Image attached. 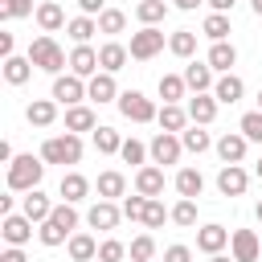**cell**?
<instances>
[{"mask_svg":"<svg viewBox=\"0 0 262 262\" xmlns=\"http://www.w3.org/2000/svg\"><path fill=\"white\" fill-rule=\"evenodd\" d=\"M172 221H176V225H184V229H188V225H196V201H192V196H180V201L172 205Z\"/></svg>","mask_w":262,"mask_h":262,"instance_id":"60d3db41","label":"cell"},{"mask_svg":"<svg viewBox=\"0 0 262 262\" xmlns=\"http://www.w3.org/2000/svg\"><path fill=\"white\" fill-rule=\"evenodd\" d=\"M196 4H205V0H176V8H180V12H192Z\"/></svg>","mask_w":262,"mask_h":262,"instance_id":"11a10c76","label":"cell"},{"mask_svg":"<svg viewBox=\"0 0 262 262\" xmlns=\"http://www.w3.org/2000/svg\"><path fill=\"white\" fill-rule=\"evenodd\" d=\"M217 106H221V102H217L213 94H192V98H188V119L201 123V127H209V123L217 119Z\"/></svg>","mask_w":262,"mask_h":262,"instance_id":"d6986e66","label":"cell"},{"mask_svg":"<svg viewBox=\"0 0 262 262\" xmlns=\"http://www.w3.org/2000/svg\"><path fill=\"white\" fill-rule=\"evenodd\" d=\"M57 192H61L70 205H78V201H86V192H90V180H86L82 172H66V176H61V184H57Z\"/></svg>","mask_w":262,"mask_h":262,"instance_id":"cb8c5ba5","label":"cell"},{"mask_svg":"<svg viewBox=\"0 0 262 262\" xmlns=\"http://www.w3.org/2000/svg\"><path fill=\"white\" fill-rule=\"evenodd\" d=\"M258 176H262V160H258Z\"/></svg>","mask_w":262,"mask_h":262,"instance_id":"94428289","label":"cell"},{"mask_svg":"<svg viewBox=\"0 0 262 262\" xmlns=\"http://www.w3.org/2000/svg\"><path fill=\"white\" fill-rule=\"evenodd\" d=\"M12 49H16V37H12V33H0V53L12 57Z\"/></svg>","mask_w":262,"mask_h":262,"instance_id":"f5cc1de1","label":"cell"},{"mask_svg":"<svg viewBox=\"0 0 262 262\" xmlns=\"http://www.w3.org/2000/svg\"><path fill=\"white\" fill-rule=\"evenodd\" d=\"M168 217H172V209H164V201L151 196V201H147V213H143V225H147V229H160Z\"/></svg>","mask_w":262,"mask_h":262,"instance_id":"7bdbcfd3","label":"cell"},{"mask_svg":"<svg viewBox=\"0 0 262 262\" xmlns=\"http://www.w3.org/2000/svg\"><path fill=\"white\" fill-rule=\"evenodd\" d=\"M147 151H151V164H160V168H164V164H180L184 143H180V135H176V131H160V135L151 139V147H147Z\"/></svg>","mask_w":262,"mask_h":262,"instance_id":"8992f818","label":"cell"},{"mask_svg":"<svg viewBox=\"0 0 262 262\" xmlns=\"http://www.w3.org/2000/svg\"><path fill=\"white\" fill-rule=\"evenodd\" d=\"M168 49H172L176 57H192V53H196V33H192V29H176V33L168 37Z\"/></svg>","mask_w":262,"mask_h":262,"instance_id":"836d02e7","label":"cell"},{"mask_svg":"<svg viewBox=\"0 0 262 262\" xmlns=\"http://www.w3.org/2000/svg\"><path fill=\"white\" fill-rule=\"evenodd\" d=\"M119 156H123V164H143L151 151L139 143V139H123V147H119Z\"/></svg>","mask_w":262,"mask_h":262,"instance_id":"f6af8a7d","label":"cell"},{"mask_svg":"<svg viewBox=\"0 0 262 262\" xmlns=\"http://www.w3.org/2000/svg\"><path fill=\"white\" fill-rule=\"evenodd\" d=\"M242 94H246V82H242L237 74H221V78H217V86H213V98H217V102H225V106H233Z\"/></svg>","mask_w":262,"mask_h":262,"instance_id":"603a6c76","label":"cell"},{"mask_svg":"<svg viewBox=\"0 0 262 262\" xmlns=\"http://www.w3.org/2000/svg\"><path fill=\"white\" fill-rule=\"evenodd\" d=\"M119 217H123V209H119L115 201H102V196H98V205H90V213H86L90 229H102V233H111V229L119 225Z\"/></svg>","mask_w":262,"mask_h":262,"instance_id":"30bf717a","label":"cell"},{"mask_svg":"<svg viewBox=\"0 0 262 262\" xmlns=\"http://www.w3.org/2000/svg\"><path fill=\"white\" fill-rule=\"evenodd\" d=\"M41 160H45V164H78V160H82V139H78L74 131L49 135V139L41 143Z\"/></svg>","mask_w":262,"mask_h":262,"instance_id":"3957f363","label":"cell"},{"mask_svg":"<svg viewBox=\"0 0 262 262\" xmlns=\"http://www.w3.org/2000/svg\"><path fill=\"white\" fill-rule=\"evenodd\" d=\"M229 250H233V258H237V262H258V258H262V242H258V233H254V229H233Z\"/></svg>","mask_w":262,"mask_h":262,"instance_id":"ba28073f","label":"cell"},{"mask_svg":"<svg viewBox=\"0 0 262 262\" xmlns=\"http://www.w3.org/2000/svg\"><path fill=\"white\" fill-rule=\"evenodd\" d=\"M213 70H221V74H229V66H237V49L229 45V41H213V49H209V57H205Z\"/></svg>","mask_w":262,"mask_h":262,"instance_id":"484cf974","label":"cell"},{"mask_svg":"<svg viewBox=\"0 0 262 262\" xmlns=\"http://www.w3.org/2000/svg\"><path fill=\"white\" fill-rule=\"evenodd\" d=\"M254 217H258V221H262V201H258V209H254Z\"/></svg>","mask_w":262,"mask_h":262,"instance_id":"680465c9","label":"cell"},{"mask_svg":"<svg viewBox=\"0 0 262 262\" xmlns=\"http://www.w3.org/2000/svg\"><path fill=\"white\" fill-rule=\"evenodd\" d=\"M94 147H98L102 156H115V151L123 147V135H119L115 127H98V131H94Z\"/></svg>","mask_w":262,"mask_h":262,"instance_id":"f35d334b","label":"cell"},{"mask_svg":"<svg viewBox=\"0 0 262 262\" xmlns=\"http://www.w3.org/2000/svg\"><path fill=\"white\" fill-rule=\"evenodd\" d=\"M246 184H250V176H246L242 164H225V168L217 172V192H221V196H242Z\"/></svg>","mask_w":262,"mask_h":262,"instance_id":"9c48e42d","label":"cell"},{"mask_svg":"<svg viewBox=\"0 0 262 262\" xmlns=\"http://www.w3.org/2000/svg\"><path fill=\"white\" fill-rule=\"evenodd\" d=\"M123 192H127V176H123V172L111 168V172L98 176V196H102V201H115V196H123Z\"/></svg>","mask_w":262,"mask_h":262,"instance_id":"d6a6232c","label":"cell"},{"mask_svg":"<svg viewBox=\"0 0 262 262\" xmlns=\"http://www.w3.org/2000/svg\"><path fill=\"white\" fill-rule=\"evenodd\" d=\"M102 66H98V49H90V45H74V53H70V74H78V78H94Z\"/></svg>","mask_w":262,"mask_h":262,"instance_id":"5bb4252c","label":"cell"},{"mask_svg":"<svg viewBox=\"0 0 262 262\" xmlns=\"http://www.w3.org/2000/svg\"><path fill=\"white\" fill-rule=\"evenodd\" d=\"M201 188H205V176H201L196 168H180V172H176V192H180V196H192V201H196Z\"/></svg>","mask_w":262,"mask_h":262,"instance_id":"1f68e13d","label":"cell"},{"mask_svg":"<svg viewBox=\"0 0 262 262\" xmlns=\"http://www.w3.org/2000/svg\"><path fill=\"white\" fill-rule=\"evenodd\" d=\"M127 258V246L119 242V237H106L102 246H98V262H123Z\"/></svg>","mask_w":262,"mask_h":262,"instance_id":"7dc6e473","label":"cell"},{"mask_svg":"<svg viewBox=\"0 0 262 262\" xmlns=\"http://www.w3.org/2000/svg\"><path fill=\"white\" fill-rule=\"evenodd\" d=\"M78 8H82L86 16H94V12H102V8H106V0H78Z\"/></svg>","mask_w":262,"mask_h":262,"instance_id":"816d5d0a","label":"cell"},{"mask_svg":"<svg viewBox=\"0 0 262 262\" xmlns=\"http://www.w3.org/2000/svg\"><path fill=\"white\" fill-rule=\"evenodd\" d=\"M246 143H250V139H246L242 131H225V135L217 139V156H221L225 164H242V160H246Z\"/></svg>","mask_w":262,"mask_h":262,"instance_id":"ac0fdd59","label":"cell"},{"mask_svg":"<svg viewBox=\"0 0 262 262\" xmlns=\"http://www.w3.org/2000/svg\"><path fill=\"white\" fill-rule=\"evenodd\" d=\"M37 25H41V33H57L70 20H66V8L57 0H45V4H37Z\"/></svg>","mask_w":262,"mask_h":262,"instance_id":"44dd1931","label":"cell"},{"mask_svg":"<svg viewBox=\"0 0 262 262\" xmlns=\"http://www.w3.org/2000/svg\"><path fill=\"white\" fill-rule=\"evenodd\" d=\"M49 98H57V102H66V106H78V102L86 98V82H82L78 74H57Z\"/></svg>","mask_w":262,"mask_h":262,"instance_id":"52a82bcc","label":"cell"},{"mask_svg":"<svg viewBox=\"0 0 262 262\" xmlns=\"http://www.w3.org/2000/svg\"><path fill=\"white\" fill-rule=\"evenodd\" d=\"M127 254H131V262H151V258H156V237H151V233H139V237L127 246Z\"/></svg>","mask_w":262,"mask_h":262,"instance_id":"ab89813d","label":"cell"},{"mask_svg":"<svg viewBox=\"0 0 262 262\" xmlns=\"http://www.w3.org/2000/svg\"><path fill=\"white\" fill-rule=\"evenodd\" d=\"M184 82H188V90L192 94H205V90H213L217 82H213V66L209 61H188L184 66Z\"/></svg>","mask_w":262,"mask_h":262,"instance_id":"e0dca14e","label":"cell"},{"mask_svg":"<svg viewBox=\"0 0 262 262\" xmlns=\"http://www.w3.org/2000/svg\"><path fill=\"white\" fill-rule=\"evenodd\" d=\"M127 57H131V49L119 45V41H106V45L98 49V66H102L106 74H119V70L127 66Z\"/></svg>","mask_w":262,"mask_h":262,"instance_id":"7402d4cb","label":"cell"},{"mask_svg":"<svg viewBox=\"0 0 262 262\" xmlns=\"http://www.w3.org/2000/svg\"><path fill=\"white\" fill-rule=\"evenodd\" d=\"M127 49H131L135 61H151V57L164 49V33H160L156 25H143L139 33H131V45H127Z\"/></svg>","mask_w":262,"mask_h":262,"instance_id":"5b68a950","label":"cell"},{"mask_svg":"<svg viewBox=\"0 0 262 262\" xmlns=\"http://www.w3.org/2000/svg\"><path fill=\"white\" fill-rule=\"evenodd\" d=\"M94 127H98V119H94V111H90V106H82V102H78V106H70V111H66V131H74V135H78V131H94Z\"/></svg>","mask_w":262,"mask_h":262,"instance_id":"83f0119b","label":"cell"},{"mask_svg":"<svg viewBox=\"0 0 262 262\" xmlns=\"http://www.w3.org/2000/svg\"><path fill=\"white\" fill-rule=\"evenodd\" d=\"M201 29H205L209 41H225V37H229V16H225V12H209Z\"/></svg>","mask_w":262,"mask_h":262,"instance_id":"74e56055","label":"cell"},{"mask_svg":"<svg viewBox=\"0 0 262 262\" xmlns=\"http://www.w3.org/2000/svg\"><path fill=\"white\" fill-rule=\"evenodd\" d=\"M123 29H127V12H119V8H102V12H98V33L115 37V33H123Z\"/></svg>","mask_w":262,"mask_h":262,"instance_id":"d590c367","label":"cell"},{"mask_svg":"<svg viewBox=\"0 0 262 262\" xmlns=\"http://www.w3.org/2000/svg\"><path fill=\"white\" fill-rule=\"evenodd\" d=\"M147 201H151V196H143V192L127 196V201H123V217H127V221H143V213H147Z\"/></svg>","mask_w":262,"mask_h":262,"instance_id":"bcb514c9","label":"cell"},{"mask_svg":"<svg viewBox=\"0 0 262 262\" xmlns=\"http://www.w3.org/2000/svg\"><path fill=\"white\" fill-rule=\"evenodd\" d=\"M20 213H25V217H29L33 225H41V221H45V217L53 213V201H49V196H45L41 188H29V192L20 196Z\"/></svg>","mask_w":262,"mask_h":262,"instance_id":"7c38bea8","label":"cell"},{"mask_svg":"<svg viewBox=\"0 0 262 262\" xmlns=\"http://www.w3.org/2000/svg\"><path fill=\"white\" fill-rule=\"evenodd\" d=\"M119 111H123V119H131V123H151L160 111H156V102L147 98V94H139V90H123L119 94Z\"/></svg>","mask_w":262,"mask_h":262,"instance_id":"277c9868","label":"cell"},{"mask_svg":"<svg viewBox=\"0 0 262 262\" xmlns=\"http://www.w3.org/2000/svg\"><path fill=\"white\" fill-rule=\"evenodd\" d=\"M258 111H262V90H258Z\"/></svg>","mask_w":262,"mask_h":262,"instance_id":"91938a15","label":"cell"},{"mask_svg":"<svg viewBox=\"0 0 262 262\" xmlns=\"http://www.w3.org/2000/svg\"><path fill=\"white\" fill-rule=\"evenodd\" d=\"M8 8H12V16H29L33 12V0H8Z\"/></svg>","mask_w":262,"mask_h":262,"instance_id":"681fc988","label":"cell"},{"mask_svg":"<svg viewBox=\"0 0 262 262\" xmlns=\"http://www.w3.org/2000/svg\"><path fill=\"white\" fill-rule=\"evenodd\" d=\"M135 16H139L143 25H160V20L168 16V4H164V0H139V4H135Z\"/></svg>","mask_w":262,"mask_h":262,"instance_id":"8d00e7d4","label":"cell"},{"mask_svg":"<svg viewBox=\"0 0 262 262\" xmlns=\"http://www.w3.org/2000/svg\"><path fill=\"white\" fill-rule=\"evenodd\" d=\"M37 237H41V246H61V242H70L74 233H66V229H61V225H57V221L49 217V221H41V229H37Z\"/></svg>","mask_w":262,"mask_h":262,"instance_id":"b9f144b4","label":"cell"},{"mask_svg":"<svg viewBox=\"0 0 262 262\" xmlns=\"http://www.w3.org/2000/svg\"><path fill=\"white\" fill-rule=\"evenodd\" d=\"M0 233H4L8 246H25V242L33 237V221H29L25 213H8V217L0 221Z\"/></svg>","mask_w":262,"mask_h":262,"instance_id":"4fadbf2b","label":"cell"},{"mask_svg":"<svg viewBox=\"0 0 262 262\" xmlns=\"http://www.w3.org/2000/svg\"><path fill=\"white\" fill-rule=\"evenodd\" d=\"M229 237H233V233H229L225 225H217V221H213V225H201V229H196V250H201V254H221V250L229 246Z\"/></svg>","mask_w":262,"mask_h":262,"instance_id":"8fae6325","label":"cell"},{"mask_svg":"<svg viewBox=\"0 0 262 262\" xmlns=\"http://www.w3.org/2000/svg\"><path fill=\"white\" fill-rule=\"evenodd\" d=\"M205 4H209L213 12H233V4H237V0H205Z\"/></svg>","mask_w":262,"mask_h":262,"instance_id":"db71d44e","label":"cell"},{"mask_svg":"<svg viewBox=\"0 0 262 262\" xmlns=\"http://www.w3.org/2000/svg\"><path fill=\"white\" fill-rule=\"evenodd\" d=\"M180 143H184V151H192V156H201V151H209V147H213V139H209V131H205L201 123L184 127V131H180Z\"/></svg>","mask_w":262,"mask_h":262,"instance_id":"f546056e","label":"cell"},{"mask_svg":"<svg viewBox=\"0 0 262 262\" xmlns=\"http://www.w3.org/2000/svg\"><path fill=\"white\" fill-rule=\"evenodd\" d=\"M237 131H242L250 143H262V111H250V115H242Z\"/></svg>","mask_w":262,"mask_h":262,"instance_id":"ee69618b","label":"cell"},{"mask_svg":"<svg viewBox=\"0 0 262 262\" xmlns=\"http://www.w3.org/2000/svg\"><path fill=\"white\" fill-rule=\"evenodd\" d=\"M37 70H45V74H61V66H70V57H66V49L49 37V33H41V37H33L29 41V53H25Z\"/></svg>","mask_w":262,"mask_h":262,"instance_id":"6da1fadb","label":"cell"},{"mask_svg":"<svg viewBox=\"0 0 262 262\" xmlns=\"http://www.w3.org/2000/svg\"><path fill=\"white\" fill-rule=\"evenodd\" d=\"M86 98H94V102H119V86H115V74L98 70V74L86 82Z\"/></svg>","mask_w":262,"mask_h":262,"instance_id":"9a60e30c","label":"cell"},{"mask_svg":"<svg viewBox=\"0 0 262 262\" xmlns=\"http://www.w3.org/2000/svg\"><path fill=\"white\" fill-rule=\"evenodd\" d=\"M25 119H29L33 127H53V119H57V98H33V102L25 106Z\"/></svg>","mask_w":262,"mask_h":262,"instance_id":"ffe728a7","label":"cell"},{"mask_svg":"<svg viewBox=\"0 0 262 262\" xmlns=\"http://www.w3.org/2000/svg\"><path fill=\"white\" fill-rule=\"evenodd\" d=\"M66 33H70V41H74V45H86V41H90V37L98 33V20L82 12V16H74V20L66 25Z\"/></svg>","mask_w":262,"mask_h":262,"instance_id":"4dcf8cb0","label":"cell"},{"mask_svg":"<svg viewBox=\"0 0 262 262\" xmlns=\"http://www.w3.org/2000/svg\"><path fill=\"white\" fill-rule=\"evenodd\" d=\"M0 262H29V258H25V250H20V246H8V250L0 254Z\"/></svg>","mask_w":262,"mask_h":262,"instance_id":"f907efd6","label":"cell"},{"mask_svg":"<svg viewBox=\"0 0 262 262\" xmlns=\"http://www.w3.org/2000/svg\"><path fill=\"white\" fill-rule=\"evenodd\" d=\"M41 176H45V160H41V156H16V160L8 164V188H12V192L37 188Z\"/></svg>","mask_w":262,"mask_h":262,"instance_id":"7a4b0ae2","label":"cell"},{"mask_svg":"<svg viewBox=\"0 0 262 262\" xmlns=\"http://www.w3.org/2000/svg\"><path fill=\"white\" fill-rule=\"evenodd\" d=\"M29 74H33V61H29V57H16V53L4 57V82H8V86H25Z\"/></svg>","mask_w":262,"mask_h":262,"instance_id":"4316f807","label":"cell"},{"mask_svg":"<svg viewBox=\"0 0 262 262\" xmlns=\"http://www.w3.org/2000/svg\"><path fill=\"white\" fill-rule=\"evenodd\" d=\"M209 262H237L233 254H209Z\"/></svg>","mask_w":262,"mask_h":262,"instance_id":"9f6ffc18","label":"cell"},{"mask_svg":"<svg viewBox=\"0 0 262 262\" xmlns=\"http://www.w3.org/2000/svg\"><path fill=\"white\" fill-rule=\"evenodd\" d=\"M135 192L160 196V192H164V168H160V164H139V172H135Z\"/></svg>","mask_w":262,"mask_h":262,"instance_id":"2e32d148","label":"cell"},{"mask_svg":"<svg viewBox=\"0 0 262 262\" xmlns=\"http://www.w3.org/2000/svg\"><path fill=\"white\" fill-rule=\"evenodd\" d=\"M66 250H70L74 262H94V258H98V242H94L90 233H74V237L66 242Z\"/></svg>","mask_w":262,"mask_h":262,"instance_id":"d4e9b609","label":"cell"},{"mask_svg":"<svg viewBox=\"0 0 262 262\" xmlns=\"http://www.w3.org/2000/svg\"><path fill=\"white\" fill-rule=\"evenodd\" d=\"M164 262H192V250L188 246H168L164 250Z\"/></svg>","mask_w":262,"mask_h":262,"instance_id":"c3c4849f","label":"cell"},{"mask_svg":"<svg viewBox=\"0 0 262 262\" xmlns=\"http://www.w3.org/2000/svg\"><path fill=\"white\" fill-rule=\"evenodd\" d=\"M184 90H188L184 74H164V78H160V98H164V102H180Z\"/></svg>","mask_w":262,"mask_h":262,"instance_id":"e575fe53","label":"cell"},{"mask_svg":"<svg viewBox=\"0 0 262 262\" xmlns=\"http://www.w3.org/2000/svg\"><path fill=\"white\" fill-rule=\"evenodd\" d=\"M250 8H254V12H258V16H262V0H250Z\"/></svg>","mask_w":262,"mask_h":262,"instance_id":"6f0895ef","label":"cell"},{"mask_svg":"<svg viewBox=\"0 0 262 262\" xmlns=\"http://www.w3.org/2000/svg\"><path fill=\"white\" fill-rule=\"evenodd\" d=\"M156 123H160L164 131H184V127H188V111H184L180 102H164V111L156 115Z\"/></svg>","mask_w":262,"mask_h":262,"instance_id":"f1b7e54d","label":"cell"}]
</instances>
